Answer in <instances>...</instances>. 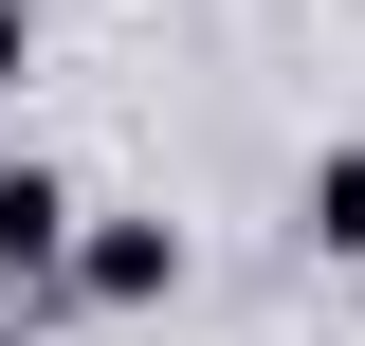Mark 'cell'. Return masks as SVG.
<instances>
[{
    "label": "cell",
    "instance_id": "8992f818",
    "mask_svg": "<svg viewBox=\"0 0 365 346\" xmlns=\"http://www.w3.org/2000/svg\"><path fill=\"white\" fill-rule=\"evenodd\" d=\"M0 346H19V328H0Z\"/></svg>",
    "mask_w": 365,
    "mask_h": 346
},
{
    "label": "cell",
    "instance_id": "7a4b0ae2",
    "mask_svg": "<svg viewBox=\"0 0 365 346\" xmlns=\"http://www.w3.org/2000/svg\"><path fill=\"white\" fill-rule=\"evenodd\" d=\"M182 292V219H91L73 237V310H165Z\"/></svg>",
    "mask_w": 365,
    "mask_h": 346
},
{
    "label": "cell",
    "instance_id": "5b68a950",
    "mask_svg": "<svg viewBox=\"0 0 365 346\" xmlns=\"http://www.w3.org/2000/svg\"><path fill=\"white\" fill-rule=\"evenodd\" d=\"M19 19H37V0H19Z\"/></svg>",
    "mask_w": 365,
    "mask_h": 346
},
{
    "label": "cell",
    "instance_id": "3957f363",
    "mask_svg": "<svg viewBox=\"0 0 365 346\" xmlns=\"http://www.w3.org/2000/svg\"><path fill=\"white\" fill-rule=\"evenodd\" d=\"M292 219H311V256H365V146H329V164H311V201H292Z\"/></svg>",
    "mask_w": 365,
    "mask_h": 346
},
{
    "label": "cell",
    "instance_id": "277c9868",
    "mask_svg": "<svg viewBox=\"0 0 365 346\" xmlns=\"http://www.w3.org/2000/svg\"><path fill=\"white\" fill-rule=\"evenodd\" d=\"M19 73H37V19H19V0H0V110H19Z\"/></svg>",
    "mask_w": 365,
    "mask_h": 346
},
{
    "label": "cell",
    "instance_id": "6da1fadb",
    "mask_svg": "<svg viewBox=\"0 0 365 346\" xmlns=\"http://www.w3.org/2000/svg\"><path fill=\"white\" fill-rule=\"evenodd\" d=\"M73 237H91V201L37 164V146H19V164H0V292H19V310H37V292H73Z\"/></svg>",
    "mask_w": 365,
    "mask_h": 346
}]
</instances>
